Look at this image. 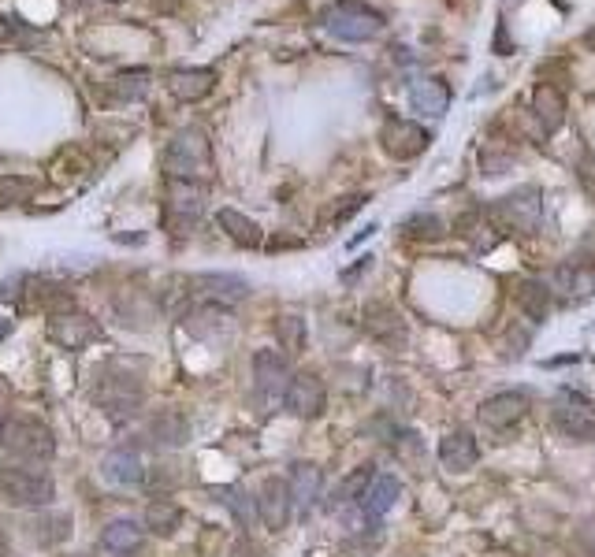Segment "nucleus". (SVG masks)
Returning a JSON list of instances; mask_svg holds the SVG:
<instances>
[{"mask_svg":"<svg viewBox=\"0 0 595 557\" xmlns=\"http://www.w3.org/2000/svg\"><path fill=\"white\" fill-rule=\"evenodd\" d=\"M514 301L532 324H543L551 316V283H543V279H521L514 290Z\"/></svg>","mask_w":595,"mask_h":557,"instance_id":"obj_24","label":"nucleus"},{"mask_svg":"<svg viewBox=\"0 0 595 557\" xmlns=\"http://www.w3.org/2000/svg\"><path fill=\"white\" fill-rule=\"evenodd\" d=\"M324 30L331 38L339 41H376L384 34V15L365 8V4H335L328 15H324Z\"/></svg>","mask_w":595,"mask_h":557,"instance_id":"obj_5","label":"nucleus"},{"mask_svg":"<svg viewBox=\"0 0 595 557\" xmlns=\"http://www.w3.org/2000/svg\"><path fill=\"white\" fill-rule=\"evenodd\" d=\"M398 494H402V483H398L395 476L380 472V476L372 480L369 491H365V498H361V513H365V520H384L387 513L395 509Z\"/></svg>","mask_w":595,"mask_h":557,"instance_id":"obj_23","label":"nucleus"},{"mask_svg":"<svg viewBox=\"0 0 595 557\" xmlns=\"http://www.w3.org/2000/svg\"><path fill=\"white\" fill-rule=\"evenodd\" d=\"M216 223H220V227L227 231V238L242 249H257L261 242H265L261 227H257L250 216H242L238 208H220V212H216Z\"/></svg>","mask_w":595,"mask_h":557,"instance_id":"obj_26","label":"nucleus"},{"mask_svg":"<svg viewBox=\"0 0 595 557\" xmlns=\"http://www.w3.org/2000/svg\"><path fill=\"white\" fill-rule=\"evenodd\" d=\"M577 543H581L584 554L595 557V517L584 520V524H581V532H577Z\"/></svg>","mask_w":595,"mask_h":557,"instance_id":"obj_41","label":"nucleus"},{"mask_svg":"<svg viewBox=\"0 0 595 557\" xmlns=\"http://www.w3.org/2000/svg\"><path fill=\"white\" fill-rule=\"evenodd\" d=\"M0 557H12V543H8V535L0 532Z\"/></svg>","mask_w":595,"mask_h":557,"instance_id":"obj_43","label":"nucleus"},{"mask_svg":"<svg viewBox=\"0 0 595 557\" xmlns=\"http://www.w3.org/2000/svg\"><path fill=\"white\" fill-rule=\"evenodd\" d=\"M101 472H105V480L116 483V487H138V483L146 480V465H142L138 450H131V446L112 450V454L101 461Z\"/></svg>","mask_w":595,"mask_h":557,"instance_id":"obj_19","label":"nucleus"},{"mask_svg":"<svg viewBox=\"0 0 595 557\" xmlns=\"http://www.w3.org/2000/svg\"><path fill=\"white\" fill-rule=\"evenodd\" d=\"M231 557H261V550H257V543H253V539H246V535H242V539L231 546Z\"/></svg>","mask_w":595,"mask_h":557,"instance_id":"obj_42","label":"nucleus"},{"mask_svg":"<svg viewBox=\"0 0 595 557\" xmlns=\"http://www.w3.org/2000/svg\"><path fill=\"white\" fill-rule=\"evenodd\" d=\"M164 171L168 179H190V182H205L212 171V145L205 138V130L198 127H183L175 134L168 149H164Z\"/></svg>","mask_w":595,"mask_h":557,"instance_id":"obj_2","label":"nucleus"},{"mask_svg":"<svg viewBox=\"0 0 595 557\" xmlns=\"http://www.w3.org/2000/svg\"><path fill=\"white\" fill-rule=\"evenodd\" d=\"M380 142L395 160H413V156H421L428 149L432 134L421 123H410V119H387L384 130H380Z\"/></svg>","mask_w":595,"mask_h":557,"instance_id":"obj_13","label":"nucleus"},{"mask_svg":"<svg viewBox=\"0 0 595 557\" xmlns=\"http://www.w3.org/2000/svg\"><path fill=\"white\" fill-rule=\"evenodd\" d=\"M376 476H380L376 465H357L354 472L339 483V491H335V502H331V506H354V502H361Z\"/></svg>","mask_w":595,"mask_h":557,"instance_id":"obj_31","label":"nucleus"},{"mask_svg":"<svg viewBox=\"0 0 595 557\" xmlns=\"http://www.w3.org/2000/svg\"><path fill=\"white\" fill-rule=\"evenodd\" d=\"M212 498H216L220 506L231 509V517H235L246 532L257 528V520H261V513H257V498H250L242 487H212Z\"/></svg>","mask_w":595,"mask_h":557,"instance_id":"obj_27","label":"nucleus"},{"mask_svg":"<svg viewBox=\"0 0 595 557\" xmlns=\"http://www.w3.org/2000/svg\"><path fill=\"white\" fill-rule=\"evenodd\" d=\"M190 286H198V294H205L212 305H238V301L250 298V283H246L242 275H231V272L194 275Z\"/></svg>","mask_w":595,"mask_h":557,"instance_id":"obj_16","label":"nucleus"},{"mask_svg":"<svg viewBox=\"0 0 595 557\" xmlns=\"http://www.w3.org/2000/svg\"><path fill=\"white\" fill-rule=\"evenodd\" d=\"M168 86H172V93L179 101H201L216 86V71H209V67H183V71H175L168 78Z\"/></svg>","mask_w":595,"mask_h":557,"instance_id":"obj_25","label":"nucleus"},{"mask_svg":"<svg viewBox=\"0 0 595 557\" xmlns=\"http://www.w3.org/2000/svg\"><path fill=\"white\" fill-rule=\"evenodd\" d=\"M49 338H53L60 350L82 353L90 342L101 338V327H97V320L82 316V312H60V316L49 320Z\"/></svg>","mask_w":595,"mask_h":557,"instance_id":"obj_11","label":"nucleus"},{"mask_svg":"<svg viewBox=\"0 0 595 557\" xmlns=\"http://www.w3.org/2000/svg\"><path fill=\"white\" fill-rule=\"evenodd\" d=\"M488 216L495 220L499 231L532 238L543 223V194L536 190V186H521V190H514V194L491 201Z\"/></svg>","mask_w":595,"mask_h":557,"instance_id":"obj_4","label":"nucleus"},{"mask_svg":"<svg viewBox=\"0 0 595 557\" xmlns=\"http://www.w3.org/2000/svg\"><path fill=\"white\" fill-rule=\"evenodd\" d=\"M529 413V394L525 390H503V394H491L480 402V424L491 431H506L521 424Z\"/></svg>","mask_w":595,"mask_h":557,"instance_id":"obj_12","label":"nucleus"},{"mask_svg":"<svg viewBox=\"0 0 595 557\" xmlns=\"http://www.w3.org/2000/svg\"><path fill=\"white\" fill-rule=\"evenodd\" d=\"M532 116H536L543 134L562 130V123H566V93L551 86V82H540L536 93H532Z\"/></svg>","mask_w":595,"mask_h":557,"instance_id":"obj_18","label":"nucleus"},{"mask_svg":"<svg viewBox=\"0 0 595 557\" xmlns=\"http://www.w3.org/2000/svg\"><path fill=\"white\" fill-rule=\"evenodd\" d=\"M305 335H309V331H305L302 316H291V312H287V316H279V320H276V338H279V346H283L287 353H302L305 350Z\"/></svg>","mask_w":595,"mask_h":557,"instance_id":"obj_32","label":"nucleus"},{"mask_svg":"<svg viewBox=\"0 0 595 557\" xmlns=\"http://www.w3.org/2000/svg\"><path fill=\"white\" fill-rule=\"evenodd\" d=\"M291 364L276 350H257L253 353V398L257 405H276L287 398L291 387Z\"/></svg>","mask_w":595,"mask_h":557,"instance_id":"obj_7","label":"nucleus"},{"mask_svg":"<svg viewBox=\"0 0 595 557\" xmlns=\"http://www.w3.org/2000/svg\"><path fill=\"white\" fill-rule=\"evenodd\" d=\"M402 231L410 234V238L436 242V238H443V234H447V223L439 220L436 212H417V216H410V220H406V227H402Z\"/></svg>","mask_w":595,"mask_h":557,"instance_id":"obj_33","label":"nucleus"},{"mask_svg":"<svg viewBox=\"0 0 595 557\" xmlns=\"http://www.w3.org/2000/svg\"><path fill=\"white\" fill-rule=\"evenodd\" d=\"M391 450H395V457L402 465H410V468L421 465V439H417L413 431H395V435H391Z\"/></svg>","mask_w":595,"mask_h":557,"instance_id":"obj_35","label":"nucleus"},{"mask_svg":"<svg viewBox=\"0 0 595 557\" xmlns=\"http://www.w3.org/2000/svg\"><path fill=\"white\" fill-rule=\"evenodd\" d=\"M112 90H116L119 101H138L149 90V71H123V75L112 78Z\"/></svg>","mask_w":595,"mask_h":557,"instance_id":"obj_34","label":"nucleus"},{"mask_svg":"<svg viewBox=\"0 0 595 557\" xmlns=\"http://www.w3.org/2000/svg\"><path fill=\"white\" fill-rule=\"evenodd\" d=\"M551 424L566 442H592L595 439V405L577 394V390H562L558 402L551 405Z\"/></svg>","mask_w":595,"mask_h":557,"instance_id":"obj_6","label":"nucleus"},{"mask_svg":"<svg viewBox=\"0 0 595 557\" xmlns=\"http://www.w3.org/2000/svg\"><path fill=\"white\" fill-rule=\"evenodd\" d=\"M510 164H514V153H499L495 142H488L484 149H480V168L488 171V175H506Z\"/></svg>","mask_w":595,"mask_h":557,"instance_id":"obj_37","label":"nucleus"},{"mask_svg":"<svg viewBox=\"0 0 595 557\" xmlns=\"http://www.w3.org/2000/svg\"><path fill=\"white\" fill-rule=\"evenodd\" d=\"M179 524H183V509L175 506L172 498H153V502L146 506V528L153 535H160V539L175 535Z\"/></svg>","mask_w":595,"mask_h":557,"instance_id":"obj_30","label":"nucleus"},{"mask_svg":"<svg viewBox=\"0 0 595 557\" xmlns=\"http://www.w3.org/2000/svg\"><path fill=\"white\" fill-rule=\"evenodd\" d=\"M34 182L27 175H0V205H15V201H27Z\"/></svg>","mask_w":595,"mask_h":557,"instance_id":"obj_36","label":"nucleus"},{"mask_svg":"<svg viewBox=\"0 0 595 557\" xmlns=\"http://www.w3.org/2000/svg\"><path fill=\"white\" fill-rule=\"evenodd\" d=\"M365 201H369V197L365 194H350V197H343V201H339V205H331L328 212H324V223H343V220H350V216H354L357 208L365 205Z\"/></svg>","mask_w":595,"mask_h":557,"instance_id":"obj_39","label":"nucleus"},{"mask_svg":"<svg viewBox=\"0 0 595 557\" xmlns=\"http://www.w3.org/2000/svg\"><path fill=\"white\" fill-rule=\"evenodd\" d=\"M0 498L15 509H45L53 506L56 483L53 476L27 461H8L0 465Z\"/></svg>","mask_w":595,"mask_h":557,"instance_id":"obj_1","label":"nucleus"},{"mask_svg":"<svg viewBox=\"0 0 595 557\" xmlns=\"http://www.w3.org/2000/svg\"><path fill=\"white\" fill-rule=\"evenodd\" d=\"M0 450L12 454L15 461H27V465H41L56 454V439L53 431L45 428L34 416H8L0 424Z\"/></svg>","mask_w":595,"mask_h":557,"instance_id":"obj_3","label":"nucleus"},{"mask_svg":"<svg viewBox=\"0 0 595 557\" xmlns=\"http://www.w3.org/2000/svg\"><path fill=\"white\" fill-rule=\"evenodd\" d=\"M257 513H261V524H265L268 532H283V528L291 524V513H294L291 483L279 480V476H268V480L261 483V494H257Z\"/></svg>","mask_w":595,"mask_h":557,"instance_id":"obj_9","label":"nucleus"},{"mask_svg":"<svg viewBox=\"0 0 595 557\" xmlns=\"http://www.w3.org/2000/svg\"><path fill=\"white\" fill-rule=\"evenodd\" d=\"M186 327H190V335H198V338L231 335V316H227L224 305H205V309L190 312Z\"/></svg>","mask_w":595,"mask_h":557,"instance_id":"obj_29","label":"nucleus"},{"mask_svg":"<svg viewBox=\"0 0 595 557\" xmlns=\"http://www.w3.org/2000/svg\"><path fill=\"white\" fill-rule=\"evenodd\" d=\"M569 264H573V268H584V272H595V227L588 234H581V242L573 246Z\"/></svg>","mask_w":595,"mask_h":557,"instance_id":"obj_38","label":"nucleus"},{"mask_svg":"<svg viewBox=\"0 0 595 557\" xmlns=\"http://www.w3.org/2000/svg\"><path fill=\"white\" fill-rule=\"evenodd\" d=\"M283 409L298 420H317L324 409H328V390L313 372H302V376L291 379L287 387V398H283Z\"/></svg>","mask_w":595,"mask_h":557,"instance_id":"obj_10","label":"nucleus"},{"mask_svg":"<svg viewBox=\"0 0 595 557\" xmlns=\"http://www.w3.org/2000/svg\"><path fill=\"white\" fill-rule=\"evenodd\" d=\"M205 212V182L168 179V220L179 227H194Z\"/></svg>","mask_w":595,"mask_h":557,"instance_id":"obj_14","label":"nucleus"},{"mask_svg":"<svg viewBox=\"0 0 595 557\" xmlns=\"http://www.w3.org/2000/svg\"><path fill=\"white\" fill-rule=\"evenodd\" d=\"M291 494H294V506L302 509H313V502L320 498V483H324V476H320L317 465H309V461H298V465L291 468Z\"/></svg>","mask_w":595,"mask_h":557,"instance_id":"obj_28","label":"nucleus"},{"mask_svg":"<svg viewBox=\"0 0 595 557\" xmlns=\"http://www.w3.org/2000/svg\"><path fill=\"white\" fill-rule=\"evenodd\" d=\"M45 528H49L45 543H67V535H71V517H67V513H53V517L45 520Z\"/></svg>","mask_w":595,"mask_h":557,"instance_id":"obj_40","label":"nucleus"},{"mask_svg":"<svg viewBox=\"0 0 595 557\" xmlns=\"http://www.w3.org/2000/svg\"><path fill=\"white\" fill-rule=\"evenodd\" d=\"M447 104H450V90L439 78H417L410 86V108L417 116H428V119L447 116Z\"/></svg>","mask_w":595,"mask_h":557,"instance_id":"obj_20","label":"nucleus"},{"mask_svg":"<svg viewBox=\"0 0 595 557\" xmlns=\"http://www.w3.org/2000/svg\"><path fill=\"white\" fill-rule=\"evenodd\" d=\"M149 435H153V442L164 446V450H179V446L190 442V420H186L179 409H160V413H153V420H149Z\"/></svg>","mask_w":595,"mask_h":557,"instance_id":"obj_21","label":"nucleus"},{"mask_svg":"<svg viewBox=\"0 0 595 557\" xmlns=\"http://www.w3.org/2000/svg\"><path fill=\"white\" fill-rule=\"evenodd\" d=\"M93 402L112 416H131L142 405V383L134 376H101L93 387Z\"/></svg>","mask_w":595,"mask_h":557,"instance_id":"obj_8","label":"nucleus"},{"mask_svg":"<svg viewBox=\"0 0 595 557\" xmlns=\"http://www.w3.org/2000/svg\"><path fill=\"white\" fill-rule=\"evenodd\" d=\"M588 41H592V45H595V30H592V34H588Z\"/></svg>","mask_w":595,"mask_h":557,"instance_id":"obj_44","label":"nucleus"},{"mask_svg":"<svg viewBox=\"0 0 595 557\" xmlns=\"http://www.w3.org/2000/svg\"><path fill=\"white\" fill-rule=\"evenodd\" d=\"M101 546L116 557L142 554V546H146V528H138L134 520H112L105 532H101Z\"/></svg>","mask_w":595,"mask_h":557,"instance_id":"obj_22","label":"nucleus"},{"mask_svg":"<svg viewBox=\"0 0 595 557\" xmlns=\"http://www.w3.org/2000/svg\"><path fill=\"white\" fill-rule=\"evenodd\" d=\"M361 324L384 346H406V320L391 301H369L365 312H361Z\"/></svg>","mask_w":595,"mask_h":557,"instance_id":"obj_15","label":"nucleus"},{"mask_svg":"<svg viewBox=\"0 0 595 557\" xmlns=\"http://www.w3.org/2000/svg\"><path fill=\"white\" fill-rule=\"evenodd\" d=\"M439 461H443L447 472H469V468H476L480 446H476L473 431H465V428L447 431V435L439 439Z\"/></svg>","mask_w":595,"mask_h":557,"instance_id":"obj_17","label":"nucleus"}]
</instances>
